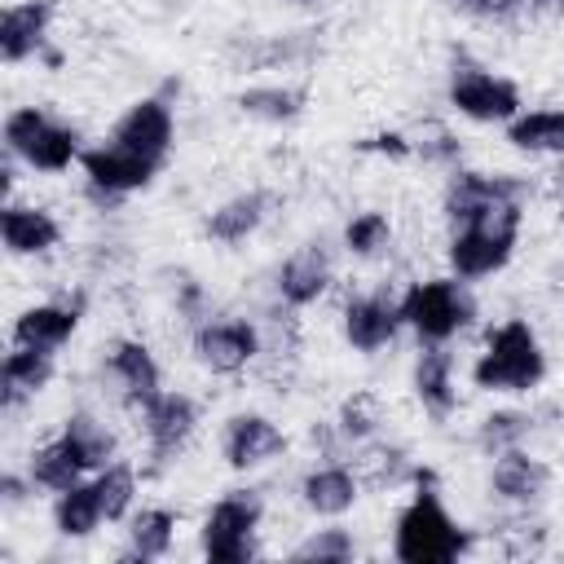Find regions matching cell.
Wrapping results in <instances>:
<instances>
[{
  "instance_id": "4",
  "label": "cell",
  "mask_w": 564,
  "mask_h": 564,
  "mask_svg": "<svg viewBox=\"0 0 564 564\" xmlns=\"http://www.w3.org/2000/svg\"><path fill=\"white\" fill-rule=\"evenodd\" d=\"M516 234H520V203H511L494 216H480L471 225H458L449 238V251H445L454 278L476 282V278L498 273L516 251Z\"/></svg>"
},
{
  "instance_id": "21",
  "label": "cell",
  "mask_w": 564,
  "mask_h": 564,
  "mask_svg": "<svg viewBox=\"0 0 564 564\" xmlns=\"http://www.w3.org/2000/svg\"><path fill=\"white\" fill-rule=\"evenodd\" d=\"M4 154H9V150H4ZM79 154H84V150H79V132H75L70 123H53V119H44V123L13 150V159H22L31 172H66Z\"/></svg>"
},
{
  "instance_id": "6",
  "label": "cell",
  "mask_w": 564,
  "mask_h": 564,
  "mask_svg": "<svg viewBox=\"0 0 564 564\" xmlns=\"http://www.w3.org/2000/svg\"><path fill=\"white\" fill-rule=\"evenodd\" d=\"M79 167H84V181H88V189L97 198H123L132 189H145L163 163H154V159H145V154L110 141V145L84 150L79 154Z\"/></svg>"
},
{
  "instance_id": "36",
  "label": "cell",
  "mask_w": 564,
  "mask_h": 564,
  "mask_svg": "<svg viewBox=\"0 0 564 564\" xmlns=\"http://www.w3.org/2000/svg\"><path fill=\"white\" fill-rule=\"evenodd\" d=\"M361 150H375V154H388V159H410L414 154V145L401 132H375V137L361 141Z\"/></svg>"
},
{
  "instance_id": "1",
  "label": "cell",
  "mask_w": 564,
  "mask_h": 564,
  "mask_svg": "<svg viewBox=\"0 0 564 564\" xmlns=\"http://www.w3.org/2000/svg\"><path fill=\"white\" fill-rule=\"evenodd\" d=\"M542 375H546V357L524 317H507L502 326H494L485 352L471 366V379L485 392H529L542 383Z\"/></svg>"
},
{
  "instance_id": "5",
  "label": "cell",
  "mask_w": 564,
  "mask_h": 564,
  "mask_svg": "<svg viewBox=\"0 0 564 564\" xmlns=\"http://www.w3.org/2000/svg\"><path fill=\"white\" fill-rule=\"evenodd\" d=\"M260 511H264L260 507V494H251V489L225 494L207 511V520H203V555L212 564H242V560H251L256 555L251 533L260 524Z\"/></svg>"
},
{
  "instance_id": "13",
  "label": "cell",
  "mask_w": 564,
  "mask_h": 564,
  "mask_svg": "<svg viewBox=\"0 0 564 564\" xmlns=\"http://www.w3.org/2000/svg\"><path fill=\"white\" fill-rule=\"evenodd\" d=\"M106 366H110V375H115V383L132 410H141L145 401H154L163 392V370L141 339H115L106 348Z\"/></svg>"
},
{
  "instance_id": "38",
  "label": "cell",
  "mask_w": 564,
  "mask_h": 564,
  "mask_svg": "<svg viewBox=\"0 0 564 564\" xmlns=\"http://www.w3.org/2000/svg\"><path fill=\"white\" fill-rule=\"evenodd\" d=\"M26 480H31V476H26ZM26 480H22V476H13V471H4V480H0L4 502H22V498H26Z\"/></svg>"
},
{
  "instance_id": "3",
  "label": "cell",
  "mask_w": 564,
  "mask_h": 564,
  "mask_svg": "<svg viewBox=\"0 0 564 564\" xmlns=\"http://www.w3.org/2000/svg\"><path fill=\"white\" fill-rule=\"evenodd\" d=\"M397 304H401V322H405L423 344H449V339H454L458 330H467L471 317H476L471 295H467L463 282H454V278H423V282H410Z\"/></svg>"
},
{
  "instance_id": "33",
  "label": "cell",
  "mask_w": 564,
  "mask_h": 564,
  "mask_svg": "<svg viewBox=\"0 0 564 564\" xmlns=\"http://www.w3.org/2000/svg\"><path fill=\"white\" fill-rule=\"evenodd\" d=\"M524 432H529V414H520V410H494V414H485V419H480L476 441H480V449L502 454V449L520 445V441H524Z\"/></svg>"
},
{
  "instance_id": "2",
  "label": "cell",
  "mask_w": 564,
  "mask_h": 564,
  "mask_svg": "<svg viewBox=\"0 0 564 564\" xmlns=\"http://www.w3.org/2000/svg\"><path fill=\"white\" fill-rule=\"evenodd\" d=\"M392 546H397V560H405V564H445L458 551H467V533L441 507L436 489H419L397 516Z\"/></svg>"
},
{
  "instance_id": "31",
  "label": "cell",
  "mask_w": 564,
  "mask_h": 564,
  "mask_svg": "<svg viewBox=\"0 0 564 564\" xmlns=\"http://www.w3.org/2000/svg\"><path fill=\"white\" fill-rule=\"evenodd\" d=\"M93 485H97V498H101L106 520H123L128 507H132V498H137V471H132V463H115L110 458L106 467H97Z\"/></svg>"
},
{
  "instance_id": "30",
  "label": "cell",
  "mask_w": 564,
  "mask_h": 564,
  "mask_svg": "<svg viewBox=\"0 0 564 564\" xmlns=\"http://www.w3.org/2000/svg\"><path fill=\"white\" fill-rule=\"evenodd\" d=\"M172 533H176V516L167 507H145L132 520V551H128V560H159V555H167Z\"/></svg>"
},
{
  "instance_id": "32",
  "label": "cell",
  "mask_w": 564,
  "mask_h": 564,
  "mask_svg": "<svg viewBox=\"0 0 564 564\" xmlns=\"http://www.w3.org/2000/svg\"><path fill=\"white\" fill-rule=\"evenodd\" d=\"M392 242V225H388V216L383 212H357L348 225H344V247L352 251V256H379L383 247Z\"/></svg>"
},
{
  "instance_id": "18",
  "label": "cell",
  "mask_w": 564,
  "mask_h": 564,
  "mask_svg": "<svg viewBox=\"0 0 564 564\" xmlns=\"http://www.w3.org/2000/svg\"><path fill=\"white\" fill-rule=\"evenodd\" d=\"M79 326V304H62V300H48V304H31L13 317V344H26V348H48L57 352Z\"/></svg>"
},
{
  "instance_id": "17",
  "label": "cell",
  "mask_w": 564,
  "mask_h": 564,
  "mask_svg": "<svg viewBox=\"0 0 564 564\" xmlns=\"http://www.w3.org/2000/svg\"><path fill=\"white\" fill-rule=\"evenodd\" d=\"M0 234H4L9 256H44V251H53L62 242L57 216L48 207H31V203H18V198L4 203Z\"/></svg>"
},
{
  "instance_id": "9",
  "label": "cell",
  "mask_w": 564,
  "mask_h": 564,
  "mask_svg": "<svg viewBox=\"0 0 564 564\" xmlns=\"http://www.w3.org/2000/svg\"><path fill=\"white\" fill-rule=\"evenodd\" d=\"M256 352H260V330L247 317H220L194 330V357L212 375H238L256 361Z\"/></svg>"
},
{
  "instance_id": "26",
  "label": "cell",
  "mask_w": 564,
  "mask_h": 564,
  "mask_svg": "<svg viewBox=\"0 0 564 564\" xmlns=\"http://www.w3.org/2000/svg\"><path fill=\"white\" fill-rule=\"evenodd\" d=\"M264 207H269V198H264L260 189L238 194V198L220 203V207L207 216V234H212L216 242H247V238L264 225Z\"/></svg>"
},
{
  "instance_id": "34",
  "label": "cell",
  "mask_w": 564,
  "mask_h": 564,
  "mask_svg": "<svg viewBox=\"0 0 564 564\" xmlns=\"http://www.w3.org/2000/svg\"><path fill=\"white\" fill-rule=\"evenodd\" d=\"M335 427H339V436H348V441L375 436V427H379V401H375L370 392H352V397L339 405Z\"/></svg>"
},
{
  "instance_id": "7",
  "label": "cell",
  "mask_w": 564,
  "mask_h": 564,
  "mask_svg": "<svg viewBox=\"0 0 564 564\" xmlns=\"http://www.w3.org/2000/svg\"><path fill=\"white\" fill-rule=\"evenodd\" d=\"M449 106L476 123H511L520 115V88L502 75L463 66L449 79Z\"/></svg>"
},
{
  "instance_id": "11",
  "label": "cell",
  "mask_w": 564,
  "mask_h": 564,
  "mask_svg": "<svg viewBox=\"0 0 564 564\" xmlns=\"http://www.w3.org/2000/svg\"><path fill=\"white\" fill-rule=\"evenodd\" d=\"M220 449H225V463L234 467V471H251V467H264V463H273L282 449H286V432L269 419V414H234L229 423H225V441H220Z\"/></svg>"
},
{
  "instance_id": "37",
  "label": "cell",
  "mask_w": 564,
  "mask_h": 564,
  "mask_svg": "<svg viewBox=\"0 0 564 564\" xmlns=\"http://www.w3.org/2000/svg\"><path fill=\"white\" fill-rule=\"evenodd\" d=\"M458 4L476 18H511L520 9V0H458Z\"/></svg>"
},
{
  "instance_id": "22",
  "label": "cell",
  "mask_w": 564,
  "mask_h": 564,
  "mask_svg": "<svg viewBox=\"0 0 564 564\" xmlns=\"http://www.w3.org/2000/svg\"><path fill=\"white\" fill-rule=\"evenodd\" d=\"M4 410L13 414L22 401H35L48 379H53V352L48 348H26V344H13V352L4 357Z\"/></svg>"
},
{
  "instance_id": "29",
  "label": "cell",
  "mask_w": 564,
  "mask_h": 564,
  "mask_svg": "<svg viewBox=\"0 0 564 564\" xmlns=\"http://www.w3.org/2000/svg\"><path fill=\"white\" fill-rule=\"evenodd\" d=\"M62 432L75 441V449L84 454V463H88V471H97V467H106L110 458H115V432L101 423V419H93V414H84V410H75L66 423H62Z\"/></svg>"
},
{
  "instance_id": "24",
  "label": "cell",
  "mask_w": 564,
  "mask_h": 564,
  "mask_svg": "<svg viewBox=\"0 0 564 564\" xmlns=\"http://www.w3.org/2000/svg\"><path fill=\"white\" fill-rule=\"evenodd\" d=\"M300 498L313 516H344L357 502V476L339 463H322L300 480Z\"/></svg>"
},
{
  "instance_id": "15",
  "label": "cell",
  "mask_w": 564,
  "mask_h": 564,
  "mask_svg": "<svg viewBox=\"0 0 564 564\" xmlns=\"http://www.w3.org/2000/svg\"><path fill=\"white\" fill-rule=\"evenodd\" d=\"M48 22H53V0H18L4 9L0 18V57L9 66L35 57L48 40Z\"/></svg>"
},
{
  "instance_id": "27",
  "label": "cell",
  "mask_w": 564,
  "mask_h": 564,
  "mask_svg": "<svg viewBox=\"0 0 564 564\" xmlns=\"http://www.w3.org/2000/svg\"><path fill=\"white\" fill-rule=\"evenodd\" d=\"M101 520H106V511H101V498H97L93 480H79L70 489H62L57 502H53V524H57L62 538H88Z\"/></svg>"
},
{
  "instance_id": "16",
  "label": "cell",
  "mask_w": 564,
  "mask_h": 564,
  "mask_svg": "<svg viewBox=\"0 0 564 564\" xmlns=\"http://www.w3.org/2000/svg\"><path fill=\"white\" fill-rule=\"evenodd\" d=\"M110 141H119V145H128V150L163 163L167 150H172V110L159 97H145V101L128 106V115L115 123V137Z\"/></svg>"
},
{
  "instance_id": "8",
  "label": "cell",
  "mask_w": 564,
  "mask_h": 564,
  "mask_svg": "<svg viewBox=\"0 0 564 564\" xmlns=\"http://www.w3.org/2000/svg\"><path fill=\"white\" fill-rule=\"evenodd\" d=\"M524 198V181L516 176H489V172H454L445 185V216L449 225H471L480 216H494Z\"/></svg>"
},
{
  "instance_id": "25",
  "label": "cell",
  "mask_w": 564,
  "mask_h": 564,
  "mask_svg": "<svg viewBox=\"0 0 564 564\" xmlns=\"http://www.w3.org/2000/svg\"><path fill=\"white\" fill-rule=\"evenodd\" d=\"M507 141L524 154H564V110H520L507 123Z\"/></svg>"
},
{
  "instance_id": "23",
  "label": "cell",
  "mask_w": 564,
  "mask_h": 564,
  "mask_svg": "<svg viewBox=\"0 0 564 564\" xmlns=\"http://www.w3.org/2000/svg\"><path fill=\"white\" fill-rule=\"evenodd\" d=\"M414 397L432 414H449L458 405V392H454V357H449L445 344H427L414 357Z\"/></svg>"
},
{
  "instance_id": "12",
  "label": "cell",
  "mask_w": 564,
  "mask_h": 564,
  "mask_svg": "<svg viewBox=\"0 0 564 564\" xmlns=\"http://www.w3.org/2000/svg\"><path fill=\"white\" fill-rule=\"evenodd\" d=\"M137 414H141V427H145V441H150L154 458H172L194 436V423H198V405L185 392H159Z\"/></svg>"
},
{
  "instance_id": "35",
  "label": "cell",
  "mask_w": 564,
  "mask_h": 564,
  "mask_svg": "<svg viewBox=\"0 0 564 564\" xmlns=\"http://www.w3.org/2000/svg\"><path fill=\"white\" fill-rule=\"evenodd\" d=\"M348 555H352L348 529H317L313 538H304V542L291 551V560H317V564H339V560H348Z\"/></svg>"
},
{
  "instance_id": "39",
  "label": "cell",
  "mask_w": 564,
  "mask_h": 564,
  "mask_svg": "<svg viewBox=\"0 0 564 564\" xmlns=\"http://www.w3.org/2000/svg\"><path fill=\"white\" fill-rule=\"evenodd\" d=\"M542 13H564V0H533Z\"/></svg>"
},
{
  "instance_id": "19",
  "label": "cell",
  "mask_w": 564,
  "mask_h": 564,
  "mask_svg": "<svg viewBox=\"0 0 564 564\" xmlns=\"http://www.w3.org/2000/svg\"><path fill=\"white\" fill-rule=\"evenodd\" d=\"M546 480H551L546 463H542V458H533V454H524L520 445H511V449L494 454L489 489H494L498 498H507V502H538V498L546 494Z\"/></svg>"
},
{
  "instance_id": "14",
  "label": "cell",
  "mask_w": 564,
  "mask_h": 564,
  "mask_svg": "<svg viewBox=\"0 0 564 564\" xmlns=\"http://www.w3.org/2000/svg\"><path fill=\"white\" fill-rule=\"evenodd\" d=\"M330 256L317 247V242H308V247H300V251H291L282 264H278V295H282V304H291V308H308V304H317L326 291H330Z\"/></svg>"
},
{
  "instance_id": "20",
  "label": "cell",
  "mask_w": 564,
  "mask_h": 564,
  "mask_svg": "<svg viewBox=\"0 0 564 564\" xmlns=\"http://www.w3.org/2000/svg\"><path fill=\"white\" fill-rule=\"evenodd\" d=\"M84 471H88V463H84V454L75 449V441H70L66 432H57L53 441L35 445V449H31V463H26L31 489L40 485V489H48V494H62V489L79 485Z\"/></svg>"
},
{
  "instance_id": "10",
  "label": "cell",
  "mask_w": 564,
  "mask_h": 564,
  "mask_svg": "<svg viewBox=\"0 0 564 564\" xmlns=\"http://www.w3.org/2000/svg\"><path fill=\"white\" fill-rule=\"evenodd\" d=\"M344 339L357 348V352H379L397 339V330L405 326L401 322V304L383 291H370V295H352L344 304Z\"/></svg>"
},
{
  "instance_id": "28",
  "label": "cell",
  "mask_w": 564,
  "mask_h": 564,
  "mask_svg": "<svg viewBox=\"0 0 564 564\" xmlns=\"http://www.w3.org/2000/svg\"><path fill=\"white\" fill-rule=\"evenodd\" d=\"M238 106H242V115H251V119L291 123V119L304 110V93H300V88H286V84H260V88L238 93Z\"/></svg>"
}]
</instances>
